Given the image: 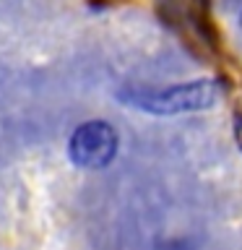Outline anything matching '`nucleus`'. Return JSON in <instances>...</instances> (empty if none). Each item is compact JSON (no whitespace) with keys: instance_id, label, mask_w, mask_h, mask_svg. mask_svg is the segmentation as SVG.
Wrapping results in <instances>:
<instances>
[{"instance_id":"f257e3e1","label":"nucleus","mask_w":242,"mask_h":250,"mask_svg":"<svg viewBox=\"0 0 242 250\" xmlns=\"http://www.w3.org/2000/svg\"><path fill=\"white\" fill-rule=\"evenodd\" d=\"M216 97H219V86L214 81H190V83H177L159 94L138 97L136 107L148 109L154 115H180V112L206 109L216 102Z\"/></svg>"},{"instance_id":"f03ea898","label":"nucleus","mask_w":242,"mask_h":250,"mask_svg":"<svg viewBox=\"0 0 242 250\" xmlns=\"http://www.w3.org/2000/svg\"><path fill=\"white\" fill-rule=\"evenodd\" d=\"M68 151L78 167H86V169L107 167L112 162V156L117 154V133L104 120L83 123L70 136Z\"/></svg>"}]
</instances>
